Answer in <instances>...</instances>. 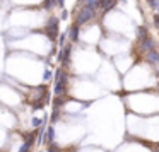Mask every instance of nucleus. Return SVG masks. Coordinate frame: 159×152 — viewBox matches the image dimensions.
Returning <instances> with one entry per match:
<instances>
[{"label":"nucleus","instance_id":"1","mask_svg":"<svg viewBox=\"0 0 159 152\" xmlns=\"http://www.w3.org/2000/svg\"><path fill=\"white\" fill-rule=\"evenodd\" d=\"M67 82H69V75L63 69H58L55 74V87H53V92L57 97H63L67 94Z\"/></svg>","mask_w":159,"mask_h":152},{"label":"nucleus","instance_id":"2","mask_svg":"<svg viewBox=\"0 0 159 152\" xmlns=\"http://www.w3.org/2000/svg\"><path fill=\"white\" fill-rule=\"evenodd\" d=\"M96 17V12L91 11V9H86V7H80V11L77 12L75 16V24L77 26H82V24H87L91 19Z\"/></svg>","mask_w":159,"mask_h":152},{"label":"nucleus","instance_id":"3","mask_svg":"<svg viewBox=\"0 0 159 152\" xmlns=\"http://www.w3.org/2000/svg\"><path fill=\"white\" fill-rule=\"evenodd\" d=\"M45 33L52 41H55L58 38V17H50L48 22L45 26Z\"/></svg>","mask_w":159,"mask_h":152},{"label":"nucleus","instance_id":"4","mask_svg":"<svg viewBox=\"0 0 159 152\" xmlns=\"http://www.w3.org/2000/svg\"><path fill=\"white\" fill-rule=\"evenodd\" d=\"M152 50H156V43H154V39L149 36V38H145L144 41H140V51L144 53H149V51H152Z\"/></svg>","mask_w":159,"mask_h":152},{"label":"nucleus","instance_id":"5","mask_svg":"<svg viewBox=\"0 0 159 152\" xmlns=\"http://www.w3.org/2000/svg\"><path fill=\"white\" fill-rule=\"evenodd\" d=\"M145 60H147L151 65L159 67V51H157V50H152V51L145 53Z\"/></svg>","mask_w":159,"mask_h":152},{"label":"nucleus","instance_id":"6","mask_svg":"<svg viewBox=\"0 0 159 152\" xmlns=\"http://www.w3.org/2000/svg\"><path fill=\"white\" fill-rule=\"evenodd\" d=\"M45 144H46V145H52V144H55V128H53V125H50V127H46V133H45Z\"/></svg>","mask_w":159,"mask_h":152},{"label":"nucleus","instance_id":"7","mask_svg":"<svg viewBox=\"0 0 159 152\" xmlns=\"http://www.w3.org/2000/svg\"><path fill=\"white\" fill-rule=\"evenodd\" d=\"M79 28H80V26H77L75 22H74V24L70 26V29H69V38H70V41H72V43L79 41Z\"/></svg>","mask_w":159,"mask_h":152},{"label":"nucleus","instance_id":"8","mask_svg":"<svg viewBox=\"0 0 159 152\" xmlns=\"http://www.w3.org/2000/svg\"><path fill=\"white\" fill-rule=\"evenodd\" d=\"M82 7H86V9H91V11H94L96 12L98 9H99V4H98V0H82Z\"/></svg>","mask_w":159,"mask_h":152},{"label":"nucleus","instance_id":"9","mask_svg":"<svg viewBox=\"0 0 159 152\" xmlns=\"http://www.w3.org/2000/svg\"><path fill=\"white\" fill-rule=\"evenodd\" d=\"M145 38H149L147 28H145V26H140V28L137 29V39H139V41H144Z\"/></svg>","mask_w":159,"mask_h":152},{"label":"nucleus","instance_id":"10","mask_svg":"<svg viewBox=\"0 0 159 152\" xmlns=\"http://www.w3.org/2000/svg\"><path fill=\"white\" fill-rule=\"evenodd\" d=\"M57 5V0H45L43 2V7L46 9V11H50V9H53Z\"/></svg>","mask_w":159,"mask_h":152},{"label":"nucleus","instance_id":"11","mask_svg":"<svg viewBox=\"0 0 159 152\" xmlns=\"http://www.w3.org/2000/svg\"><path fill=\"white\" fill-rule=\"evenodd\" d=\"M60 118V108H53V114H52V123H55Z\"/></svg>","mask_w":159,"mask_h":152},{"label":"nucleus","instance_id":"12","mask_svg":"<svg viewBox=\"0 0 159 152\" xmlns=\"http://www.w3.org/2000/svg\"><path fill=\"white\" fill-rule=\"evenodd\" d=\"M65 38H67V33H62V34H60V38H58V46H60V48H63V46H65Z\"/></svg>","mask_w":159,"mask_h":152},{"label":"nucleus","instance_id":"13","mask_svg":"<svg viewBox=\"0 0 159 152\" xmlns=\"http://www.w3.org/2000/svg\"><path fill=\"white\" fill-rule=\"evenodd\" d=\"M48 152H62V149H60L58 145L52 144V145H48Z\"/></svg>","mask_w":159,"mask_h":152},{"label":"nucleus","instance_id":"14","mask_svg":"<svg viewBox=\"0 0 159 152\" xmlns=\"http://www.w3.org/2000/svg\"><path fill=\"white\" fill-rule=\"evenodd\" d=\"M43 79H45V80H50V79H52V70H46L45 75H43Z\"/></svg>","mask_w":159,"mask_h":152},{"label":"nucleus","instance_id":"15","mask_svg":"<svg viewBox=\"0 0 159 152\" xmlns=\"http://www.w3.org/2000/svg\"><path fill=\"white\" fill-rule=\"evenodd\" d=\"M57 7H60L63 11V7H65V0H57Z\"/></svg>","mask_w":159,"mask_h":152},{"label":"nucleus","instance_id":"16","mask_svg":"<svg viewBox=\"0 0 159 152\" xmlns=\"http://www.w3.org/2000/svg\"><path fill=\"white\" fill-rule=\"evenodd\" d=\"M67 17H69V12H67L65 9H63V11H62V16H60V19H63V21H65Z\"/></svg>","mask_w":159,"mask_h":152},{"label":"nucleus","instance_id":"17","mask_svg":"<svg viewBox=\"0 0 159 152\" xmlns=\"http://www.w3.org/2000/svg\"><path fill=\"white\" fill-rule=\"evenodd\" d=\"M152 21H154V24H156V26H157V28H159V14H156L154 17H152Z\"/></svg>","mask_w":159,"mask_h":152},{"label":"nucleus","instance_id":"18","mask_svg":"<svg viewBox=\"0 0 159 152\" xmlns=\"http://www.w3.org/2000/svg\"><path fill=\"white\" fill-rule=\"evenodd\" d=\"M79 2H82V0H79Z\"/></svg>","mask_w":159,"mask_h":152}]
</instances>
